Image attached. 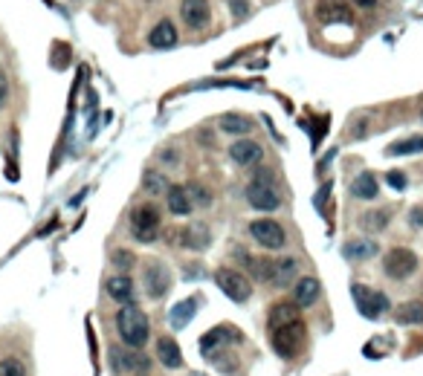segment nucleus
I'll return each instance as SVG.
<instances>
[{
  "instance_id": "nucleus-1",
  "label": "nucleus",
  "mask_w": 423,
  "mask_h": 376,
  "mask_svg": "<svg viewBox=\"0 0 423 376\" xmlns=\"http://www.w3.org/2000/svg\"><path fill=\"white\" fill-rule=\"evenodd\" d=\"M116 330H119V339H122L125 347L143 350L148 344V336H151V321L143 313V307L125 304V307L116 313Z\"/></svg>"
},
{
  "instance_id": "nucleus-2",
  "label": "nucleus",
  "mask_w": 423,
  "mask_h": 376,
  "mask_svg": "<svg viewBox=\"0 0 423 376\" xmlns=\"http://www.w3.org/2000/svg\"><path fill=\"white\" fill-rule=\"evenodd\" d=\"M247 203H249L255 211H264V215H270V211L281 208V194H278V188H275L270 171L255 174V180L247 185Z\"/></svg>"
},
{
  "instance_id": "nucleus-3",
  "label": "nucleus",
  "mask_w": 423,
  "mask_h": 376,
  "mask_svg": "<svg viewBox=\"0 0 423 376\" xmlns=\"http://www.w3.org/2000/svg\"><path fill=\"white\" fill-rule=\"evenodd\" d=\"M160 229H162V220H160V208L151 206V203H143L131 211V234L134 241L139 243H154L160 238Z\"/></svg>"
},
{
  "instance_id": "nucleus-4",
  "label": "nucleus",
  "mask_w": 423,
  "mask_h": 376,
  "mask_svg": "<svg viewBox=\"0 0 423 376\" xmlns=\"http://www.w3.org/2000/svg\"><path fill=\"white\" fill-rule=\"evenodd\" d=\"M273 333V350L281 356V359H296L301 354L304 347V336H308V330H304V321H293V324H285V327H275Z\"/></svg>"
},
{
  "instance_id": "nucleus-5",
  "label": "nucleus",
  "mask_w": 423,
  "mask_h": 376,
  "mask_svg": "<svg viewBox=\"0 0 423 376\" xmlns=\"http://www.w3.org/2000/svg\"><path fill=\"white\" fill-rule=\"evenodd\" d=\"M215 284H218L221 293H223L226 298H232L235 304H244V301L252 298V284H249V278H247L244 272H238V269H229V267L218 269V272H215Z\"/></svg>"
},
{
  "instance_id": "nucleus-6",
  "label": "nucleus",
  "mask_w": 423,
  "mask_h": 376,
  "mask_svg": "<svg viewBox=\"0 0 423 376\" xmlns=\"http://www.w3.org/2000/svg\"><path fill=\"white\" fill-rule=\"evenodd\" d=\"M415 269H417V255L406 246H394L383 257V272L391 281H406V278L415 275Z\"/></svg>"
},
{
  "instance_id": "nucleus-7",
  "label": "nucleus",
  "mask_w": 423,
  "mask_h": 376,
  "mask_svg": "<svg viewBox=\"0 0 423 376\" xmlns=\"http://www.w3.org/2000/svg\"><path fill=\"white\" fill-rule=\"evenodd\" d=\"M351 295H354L357 310L365 318H380L383 313H389V295L380 290H371L365 284H351Z\"/></svg>"
},
{
  "instance_id": "nucleus-8",
  "label": "nucleus",
  "mask_w": 423,
  "mask_h": 376,
  "mask_svg": "<svg viewBox=\"0 0 423 376\" xmlns=\"http://www.w3.org/2000/svg\"><path fill=\"white\" fill-rule=\"evenodd\" d=\"M238 342H241V333L235 330V327H229V324H221V327H215V330L203 333V339H200V354H203V359L209 362L212 356L223 354V350H229L232 344H238Z\"/></svg>"
},
{
  "instance_id": "nucleus-9",
  "label": "nucleus",
  "mask_w": 423,
  "mask_h": 376,
  "mask_svg": "<svg viewBox=\"0 0 423 376\" xmlns=\"http://www.w3.org/2000/svg\"><path fill=\"white\" fill-rule=\"evenodd\" d=\"M110 362H113L116 373H145L151 368V359L145 356V350H134V347H113Z\"/></svg>"
},
{
  "instance_id": "nucleus-10",
  "label": "nucleus",
  "mask_w": 423,
  "mask_h": 376,
  "mask_svg": "<svg viewBox=\"0 0 423 376\" xmlns=\"http://www.w3.org/2000/svg\"><path fill=\"white\" fill-rule=\"evenodd\" d=\"M249 234H252V241L258 246H264V249H281L287 243V231L281 229V223H275L270 217L249 223Z\"/></svg>"
},
{
  "instance_id": "nucleus-11",
  "label": "nucleus",
  "mask_w": 423,
  "mask_h": 376,
  "mask_svg": "<svg viewBox=\"0 0 423 376\" xmlns=\"http://www.w3.org/2000/svg\"><path fill=\"white\" fill-rule=\"evenodd\" d=\"M180 18L192 32H200L209 27L212 20V9L209 0H180Z\"/></svg>"
},
{
  "instance_id": "nucleus-12",
  "label": "nucleus",
  "mask_w": 423,
  "mask_h": 376,
  "mask_svg": "<svg viewBox=\"0 0 423 376\" xmlns=\"http://www.w3.org/2000/svg\"><path fill=\"white\" fill-rule=\"evenodd\" d=\"M143 287H145L148 298H162V295H166V293L171 290V275H169V269L162 267V264H157V261L145 264Z\"/></svg>"
},
{
  "instance_id": "nucleus-13",
  "label": "nucleus",
  "mask_w": 423,
  "mask_h": 376,
  "mask_svg": "<svg viewBox=\"0 0 423 376\" xmlns=\"http://www.w3.org/2000/svg\"><path fill=\"white\" fill-rule=\"evenodd\" d=\"M229 156H232L235 166L249 168V166H255V162H261L264 148L258 145L255 139H238V142H232V145H229Z\"/></svg>"
},
{
  "instance_id": "nucleus-14",
  "label": "nucleus",
  "mask_w": 423,
  "mask_h": 376,
  "mask_svg": "<svg viewBox=\"0 0 423 376\" xmlns=\"http://www.w3.org/2000/svg\"><path fill=\"white\" fill-rule=\"evenodd\" d=\"M319 293H322V284L313 278V275H301L296 284H293V304L301 310V307H313L319 301Z\"/></svg>"
},
{
  "instance_id": "nucleus-15",
  "label": "nucleus",
  "mask_w": 423,
  "mask_h": 376,
  "mask_svg": "<svg viewBox=\"0 0 423 376\" xmlns=\"http://www.w3.org/2000/svg\"><path fill=\"white\" fill-rule=\"evenodd\" d=\"M105 293L116 301V304H134V298H136V290H134V281L125 275V272H119V275H110L108 281H105Z\"/></svg>"
},
{
  "instance_id": "nucleus-16",
  "label": "nucleus",
  "mask_w": 423,
  "mask_h": 376,
  "mask_svg": "<svg viewBox=\"0 0 423 376\" xmlns=\"http://www.w3.org/2000/svg\"><path fill=\"white\" fill-rule=\"evenodd\" d=\"M166 206H169V215H174V217H189L195 211V203H192L189 188H186V185H169Z\"/></svg>"
},
{
  "instance_id": "nucleus-17",
  "label": "nucleus",
  "mask_w": 423,
  "mask_h": 376,
  "mask_svg": "<svg viewBox=\"0 0 423 376\" xmlns=\"http://www.w3.org/2000/svg\"><path fill=\"white\" fill-rule=\"evenodd\" d=\"M299 275V264H296V257H275L273 261V278H270V287H278V290H285L290 284H296V278Z\"/></svg>"
},
{
  "instance_id": "nucleus-18",
  "label": "nucleus",
  "mask_w": 423,
  "mask_h": 376,
  "mask_svg": "<svg viewBox=\"0 0 423 376\" xmlns=\"http://www.w3.org/2000/svg\"><path fill=\"white\" fill-rule=\"evenodd\" d=\"M148 43L154 46V50H171V46H177V29L174 23L169 18H162L157 27L148 32Z\"/></svg>"
},
{
  "instance_id": "nucleus-19",
  "label": "nucleus",
  "mask_w": 423,
  "mask_h": 376,
  "mask_svg": "<svg viewBox=\"0 0 423 376\" xmlns=\"http://www.w3.org/2000/svg\"><path fill=\"white\" fill-rule=\"evenodd\" d=\"M157 359L162 362V368L177 370L183 368V354H180V344L171 336H160L157 339Z\"/></svg>"
},
{
  "instance_id": "nucleus-20",
  "label": "nucleus",
  "mask_w": 423,
  "mask_h": 376,
  "mask_svg": "<svg viewBox=\"0 0 423 376\" xmlns=\"http://www.w3.org/2000/svg\"><path fill=\"white\" fill-rule=\"evenodd\" d=\"M197 307H200V298H197V295L186 298V301H180V304H174V307H171V313H169V324L174 327V330H183V327L195 318Z\"/></svg>"
},
{
  "instance_id": "nucleus-21",
  "label": "nucleus",
  "mask_w": 423,
  "mask_h": 376,
  "mask_svg": "<svg viewBox=\"0 0 423 376\" xmlns=\"http://www.w3.org/2000/svg\"><path fill=\"white\" fill-rule=\"evenodd\" d=\"M380 194V182L374 177V171H363L354 182H351V197L357 200H374Z\"/></svg>"
},
{
  "instance_id": "nucleus-22",
  "label": "nucleus",
  "mask_w": 423,
  "mask_h": 376,
  "mask_svg": "<svg viewBox=\"0 0 423 376\" xmlns=\"http://www.w3.org/2000/svg\"><path fill=\"white\" fill-rule=\"evenodd\" d=\"M218 128H221L223 133H229V136H247V133L255 130V122L247 119V116H241V113H223L221 122H218Z\"/></svg>"
},
{
  "instance_id": "nucleus-23",
  "label": "nucleus",
  "mask_w": 423,
  "mask_h": 376,
  "mask_svg": "<svg viewBox=\"0 0 423 376\" xmlns=\"http://www.w3.org/2000/svg\"><path fill=\"white\" fill-rule=\"evenodd\" d=\"M299 307L293 301H278L270 307V330H275V327H285V324H293L299 321Z\"/></svg>"
},
{
  "instance_id": "nucleus-24",
  "label": "nucleus",
  "mask_w": 423,
  "mask_h": 376,
  "mask_svg": "<svg viewBox=\"0 0 423 376\" xmlns=\"http://www.w3.org/2000/svg\"><path fill=\"white\" fill-rule=\"evenodd\" d=\"M380 252V246H377V241H348L345 243V257L348 261H354V264H363V261H368V257H374Z\"/></svg>"
},
{
  "instance_id": "nucleus-25",
  "label": "nucleus",
  "mask_w": 423,
  "mask_h": 376,
  "mask_svg": "<svg viewBox=\"0 0 423 376\" xmlns=\"http://www.w3.org/2000/svg\"><path fill=\"white\" fill-rule=\"evenodd\" d=\"M183 243L189 246V249H206L209 246V241H212V234H209V226L206 223H195V226H189V229H183Z\"/></svg>"
},
{
  "instance_id": "nucleus-26",
  "label": "nucleus",
  "mask_w": 423,
  "mask_h": 376,
  "mask_svg": "<svg viewBox=\"0 0 423 376\" xmlns=\"http://www.w3.org/2000/svg\"><path fill=\"white\" fill-rule=\"evenodd\" d=\"M397 324H423V304L420 301H406L394 310Z\"/></svg>"
},
{
  "instance_id": "nucleus-27",
  "label": "nucleus",
  "mask_w": 423,
  "mask_h": 376,
  "mask_svg": "<svg viewBox=\"0 0 423 376\" xmlns=\"http://www.w3.org/2000/svg\"><path fill=\"white\" fill-rule=\"evenodd\" d=\"M389 220H391V215L386 208H374V211H365L363 215V229L371 231V234H380V231L389 229Z\"/></svg>"
},
{
  "instance_id": "nucleus-28",
  "label": "nucleus",
  "mask_w": 423,
  "mask_h": 376,
  "mask_svg": "<svg viewBox=\"0 0 423 376\" xmlns=\"http://www.w3.org/2000/svg\"><path fill=\"white\" fill-rule=\"evenodd\" d=\"M319 20L322 23H351V20H354V15H351V9L342 6V4H331V6H322L319 9Z\"/></svg>"
},
{
  "instance_id": "nucleus-29",
  "label": "nucleus",
  "mask_w": 423,
  "mask_h": 376,
  "mask_svg": "<svg viewBox=\"0 0 423 376\" xmlns=\"http://www.w3.org/2000/svg\"><path fill=\"white\" fill-rule=\"evenodd\" d=\"M423 151V136H406L401 142L389 145V156H412V154H420Z\"/></svg>"
},
{
  "instance_id": "nucleus-30",
  "label": "nucleus",
  "mask_w": 423,
  "mask_h": 376,
  "mask_svg": "<svg viewBox=\"0 0 423 376\" xmlns=\"http://www.w3.org/2000/svg\"><path fill=\"white\" fill-rule=\"evenodd\" d=\"M169 180L162 177L160 171H154V168H148L145 174H143V185H145V192L148 194H166L169 192V185H166Z\"/></svg>"
},
{
  "instance_id": "nucleus-31",
  "label": "nucleus",
  "mask_w": 423,
  "mask_h": 376,
  "mask_svg": "<svg viewBox=\"0 0 423 376\" xmlns=\"http://www.w3.org/2000/svg\"><path fill=\"white\" fill-rule=\"evenodd\" d=\"M209 362L215 365L218 370H223V373H235V370H238V359H232L229 350H223V354H218V356H212Z\"/></svg>"
},
{
  "instance_id": "nucleus-32",
  "label": "nucleus",
  "mask_w": 423,
  "mask_h": 376,
  "mask_svg": "<svg viewBox=\"0 0 423 376\" xmlns=\"http://www.w3.org/2000/svg\"><path fill=\"white\" fill-rule=\"evenodd\" d=\"M0 376H27V368H23V362L18 356H9L0 362Z\"/></svg>"
},
{
  "instance_id": "nucleus-33",
  "label": "nucleus",
  "mask_w": 423,
  "mask_h": 376,
  "mask_svg": "<svg viewBox=\"0 0 423 376\" xmlns=\"http://www.w3.org/2000/svg\"><path fill=\"white\" fill-rule=\"evenodd\" d=\"M186 188H189V197H192L195 208H197V206H209V203H212V194L206 192V188H203L200 182H189Z\"/></svg>"
},
{
  "instance_id": "nucleus-34",
  "label": "nucleus",
  "mask_w": 423,
  "mask_h": 376,
  "mask_svg": "<svg viewBox=\"0 0 423 376\" xmlns=\"http://www.w3.org/2000/svg\"><path fill=\"white\" fill-rule=\"evenodd\" d=\"M110 261H113V267H119V269L125 272V269L134 267V255H131L128 249H116V252L110 255Z\"/></svg>"
},
{
  "instance_id": "nucleus-35",
  "label": "nucleus",
  "mask_w": 423,
  "mask_h": 376,
  "mask_svg": "<svg viewBox=\"0 0 423 376\" xmlns=\"http://www.w3.org/2000/svg\"><path fill=\"white\" fill-rule=\"evenodd\" d=\"M229 12L235 15V20H244V18H249L252 6H249V0H229Z\"/></svg>"
},
{
  "instance_id": "nucleus-36",
  "label": "nucleus",
  "mask_w": 423,
  "mask_h": 376,
  "mask_svg": "<svg viewBox=\"0 0 423 376\" xmlns=\"http://www.w3.org/2000/svg\"><path fill=\"white\" fill-rule=\"evenodd\" d=\"M386 180H389V185L394 188V192H403V188H406V174L403 171H389Z\"/></svg>"
},
{
  "instance_id": "nucleus-37",
  "label": "nucleus",
  "mask_w": 423,
  "mask_h": 376,
  "mask_svg": "<svg viewBox=\"0 0 423 376\" xmlns=\"http://www.w3.org/2000/svg\"><path fill=\"white\" fill-rule=\"evenodd\" d=\"M409 226H412V229H420V226H423V206L412 208V215H409Z\"/></svg>"
},
{
  "instance_id": "nucleus-38",
  "label": "nucleus",
  "mask_w": 423,
  "mask_h": 376,
  "mask_svg": "<svg viewBox=\"0 0 423 376\" xmlns=\"http://www.w3.org/2000/svg\"><path fill=\"white\" fill-rule=\"evenodd\" d=\"M6 99H9V84H6V76H0V107L6 105Z\"/></svg>"
},
{
  "instance_id": "nucleus-39",
  "label": "nucleus",
  "mask_w": 423,
  "mask_h": 376,
  "mask_svg": "<svg viewBox=\"0 0 423 376\" xmlns=\"http://www.w3.org/2000/svg\"><path fill=\"white\" fill-rule=\"evenodd\" d=\"M162 162H166V166H177V151H166L162 154Z\"/></svg>"
},
{
  "instance_id": "nucleus-40",
  "label": "nucleus",
  "mask_w": 423,
  "mask_h": 376,
  "mask_svg": "<svg viewBox=\"0 0 423 376\" xmlns=\"http://www.w3.org/2000/svg\"><path fill=\"white\" fill-rule=\"evenodd\" d=\"M351 4H357V6H363V9H371L377 0H351Z\"/></svg>"
},
{
  "instance_id": "nucleus-41",
  "label": "nucleus",
  "mask_w": 423,
  "mask_h": 376,
  "mask_svg": "<svg viewBox=\"0 0 423 376\" xmlns=\"http://www.w3.org/2000/svg\"><path fill=\"white\" fill-rule=\"evenodd\" d=\"M189 376H206V373H189Z\"/></svg>"
},
{
  "instance_id": "nucleus-42",
  "label": "nucleus",
  "mask_w": 423,
  "mask_h": 376,
  "mask_svg": "<svg viewBox=\"0 0 423 376\" xmlns=\"http://www.w3.org/2000/svg\"><path fill=\"white\" fill-rule=\"evenodd\" d=\"M0 76H4V69H0Z\"/></svg>"
}]
</instances>
